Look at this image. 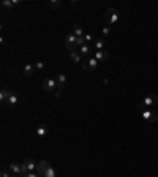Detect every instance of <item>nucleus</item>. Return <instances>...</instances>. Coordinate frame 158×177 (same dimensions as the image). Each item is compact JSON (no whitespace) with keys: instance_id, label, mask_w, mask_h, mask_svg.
Wrapping results in <instances>:
<instances>
[{"instance_id":"19","label":"nucleus","mask_w":158,"mask_h":177,"mask_svg":"<svg viewBox=\"0 0 158 177\" xmlns=\"http://www.w3.org/2000/svg\"><path fill=\"white\" fill-rule=\"evenodd\" d=\"M95 48H97V51H105V40L103 38L95 40Z\"/></svg>"},{"instance_id":"11","label":"nucleus","mask_w":158,"mask_h":177,"mask_svg":"<svg viewBox=\"0 0 158 177\" xmlns=\"http://www.w3.org/2000/svg\"><path fill=\"white\" fill-rule=\"evenodd\" d=\"M56 81H57L59 89H63V87H65V84H66V76H65L63 73H60V74H57V76H56Z\"/></svg>"},{"instance_id":"27","label":"nucleus","mask_w":158,"mask_h":177,"mask_svg":"<svg viewBox=\"0 0 158 177\" xmlns=\"http://www.w3.org/2000/svg\"><path fill=\"white\" fill-rule=\"evenodd\" d=\"M22 177H40L37 172H27V174H24Z\"/></svg>"},{"instance_id":"14","label":"nucleus","mask_w":158,"mask_h":177,"mask_svg":"<svg viewBox=\"0 0 158 177\" xmlns=\"http://www.w3.org/2000/svg\"><path fill=\"white\" fill-rule=\"evenodd\" d=\"M19 5V0H2V6L3 8H13V6Z\"/></svg>"},{"instance_id":"15","label":"nucleus","mask_w":158,"mask_h":177,"mask_svg":"<svg viewBox=\"0 0 158 177\" xmlns=\"http://www.w3.org/2000/svg\"><path fill=\"white\" fill-rule=\"evenodd\" d=\"M73 33L76 35L78 38H82V37H84V35H85V33H84V30H82V27H81L79 24H76V25L73 27Z\"/></svg>"},{"instance_id":"9","label":"nucleus","mask_w":158,"mask_h":177,"mask_svg":"<svg viewBox=\"0 0 158 177\" xmlns=\"http://www.w3.org/2000/svg\"><path fill=\"white\" fill-rule=\"evenodd\" d=\"M93 57L97 59V60H98V63H100V62H106V60L109 59V54H108L106 51H97Z\"/></svg>"},{"instance_id":"24","label":"nucleus","mask_w":158,"mask_h":177,"mask_svg":"<svg viewBox=\"0 0 158 177\" xmlns=\"http://www.w3.org/2000/svg\"><path fill=\"white\" fill-rule=\"evenodd\" d=\"M43 68H44V63L41 62V60H38V62L35 63V70H40V71H41V70H43Z\"/></svg>"},{"instance_id":"20","label":"nucleus","mask_w":158,"mask_h":177,"mask_svg":"<svg viewBox=\"0 0 158 177\" xmlns=\"http://www.w3.org/2000/svg\"><path fill=\"white\" fill-rule=\"evenodd\" d=\"M47 5H49L51 8L56 10V8H60V6H62V2H60V0H49V2H47Z\"/></svg>"},{"instance_id":"6","label":"nucleus","mask_w":158,"mask_h":177,"mask_svg":"<svg viewBox=\"0 0 158 177\" xmlns=\"http://www.w3.org/2000/svg\"><path fill=\"white\" fill-rule=\"evenodd\" d=\"M21 168H22V175L27 174V172H35L37 171V163L30 158H27L22 165H21Z\"/></svg>"},{"instance_id":"10","label":"nucleus","mask_w":158,"mask_h":177,"mask_svg":"<svg viewBox=\"0 0 158 177\" xmlns=\"http://www.w3.org/2000/svg\"><path fill=\"white\" fill-rule=\"evenodd\" d=\"M10 171L15 175H22V168L18 163H10Z\"/></svg>"},{"instance_id":"21","label":"nucleus","mask_w":158,"mask_h":177,"mask_svg":"<svg viewBox=\"0 0 158 177\" xmlns=\"http://www.w3.org/2000/svg\"><path fill=\"white\" fill-rule=\"evenodd\" d=\"M18 101H19L18 95H16V93H11V95H10V98H8V104H10V106H15Z\"/></svg>"},{"instance_id":"22","label":"nucleus","mask_w":158,"mask_h":177,"mask_svg":"<svg viewBox=\"0 0 158 177\" xmlns=\"http://www.w3.org/2000/svg\"><path fill=\"white\" fill-rule=\"evenodd\" d=\"M44 177H57L56 175V169H54L52 166H49L47 168V171L44 172Z\"/></svg>"},{"instance_id":"4","label":"nucleus","mask_w":158,"mask_h":177,"mask_svg":"<svg viewBox=\"0 0 158 177\" xmlns=\"http://www.w3.org/2000/svg\"><path fill=\"white\" fill-rule=\"evenodd\" d=\"M98 67V60L95 57H84V60H82V68L85 70V71H93L95 68Z\"/></svg>"},{"instance_id":"2","label":"nucleus","mask_w":158,"mask_h":177,"mask_svg":"<svg viewBox=\"0 0 158 177\" xmlns=\"http://www.w3.org/2000/svg\"><path fill=\"white\" fill-rule=\"evenodd\" d=\"M158 101V97L156 95H147V97H144V100L138 104V109L144 111V109H150L152 106H155Z\"/></svg>"},{"instance_id":"8","label":"nucleus","mask_w":158,"mask_h":177,"mask_svg":"<svg viewBox=\"0 0 158 177\" xmlns=\"http://www.w3.org/2000/svg\"><path fill=\"white\" fill-rule=\"evenodd\" d=\"M51 166V163L49 161H46V160H41L37 163V174L40 177H44V172L47 171V168Z\"/></svg>"},{"instance_id":"28","label":"nucleus","mask_w":158,"mask_h":177,"mask_svg":"<svg viewBox=\"0 0 158 177\" xmlns=\"http://www.w3.org/2000/svg\"><path fill=\"white\" fill-rule=\"evenodd\" d=\"M0 177H10V174L5 171V169H2V172H0Z\"/></svg>"},{"instance_id":"18","label":"nucleus","mask_w":158,"mask_h":177,"mask_svg":"<svg viewBox=\"0 0 158 177\" xmlns=\"http://www.w3.org/2000/svg\"><path fill=\"white\" fill-rule=\"evenodd\" d=\"M33 71H35V67L30 65V63H27V65L24 67V74H25V76H32Z\"/></svg>"},{"instance_id":"1","label":"nucleus","mask_w":158,"mask_h":177,"mask_svg":"<svg viewBox=\"0 0 158 177\" xmlns=\"http://www.w3.org/2000/svg\"><path fill=\"white\" fill-rule=\"evenodd\" d=\"M117 21H119V11H117V8H108L106 15H105L106 25L111 27V25H114L115 22H117Z\"/></svg>"},{"instance_id":"16","label":"nucleus","mask_w":158,"mask_h":177,"mask_svg":"<svg viewBox=\"0 0 158 177\" xmlns=\"http://www.w3.org/2000/svg\"><path fill=\"white\" fill-rule=\"evenodd\" d=\"M70 59L73 60V63H79V62L82 60L79 51H73V52H70Z\"/></svg>"},{"instance_id":"12","label":"nucleus","mask_w":158,"mask_h":177,"mask_svg":"<svg viewBox=\"0 0 158 177\" xmlns=\"http://www.w3.org/2000/svg\"><path fill=\"white\" fill-rule=\"evenodd\" d=\"M11 93L13 92L8 90V89H3L2 92H0V100H2V103H8V98H10Z\"/></svg>"},{"instance_id":"13","label":"nucleus","mask_w":158,"mask_h":177,"mask_svg":"<svg viewBox=\"0 0 158 177\" xmlns=\"http://www.w3.org/2000/svg\"><path fill=\"white\" fill-rule=\"evenodd\" d=\"M37 136H40V138L47 136V126H46L44 123H41L38 128H37Z\"/></svg>"},{"instance_id":"7","label":"nucleus","mask_w":158,"mask_h":177,"mask_svg":"<svg viewBox=\"0 0 158 177\" xmlns=\"http://www.w3.org/2000/svg\"><path fill=\"white\" fill-rule=\"evenodd\" d=\"M141 119H144L146 122H155V120L158 119V114L156 112H153V111H150V109H144V111H141Z\"/></svg>"},{"instance_id":"29","label":"nucleus","mask_w":158,"mask_h":177,"mask_svg":"<svg viewBox=\"0 0 158 177\" xmlns=\"http://www.w3.org/2000/svg\"><path fill=\"white\" fill-rule=\"evenodd\" d=\"M15 177H19V175H15Z\"/></svg>"},{"instance_id":"23","label":"nucleus","mask_w":158,"mask_h":177,"mask_svg":"<svg viewBox=\"0 0 158 177\" xmlns=\"http://www.w3.org/2000/svg\"><path fill=\"white\" fill-rule=\"evenodd\" d=\"M84 40L87 41V43H92V41L95 43V37H93L92 33H85V35H84Z\"/></svg>"},{"instance_id":"17","label":"nucleus","mask_w":158,"mask_h":177,"mask_svg":"<svg viewBox=\"0 0 158 177\" xmlns=\"http://www.w3.org/2000/svg\"><path fill=\"white\" fill-rule=\"evenodd\" d=\"M79 54H81V55H85V57H89V55H90V46H89V44L81 46V48H79Z\"/></svg>"},{"instance_id":"5","label":"nucleus","mask_w":158,"mask_h":177,"mask_svg":"<svg viewBox=\"0 0 158 177\" xmlns=\"http://www.w3.org/2000/svg\"><path fill=\"white\" fill-rule=\"evenodd\" d=\"M76 41H78V37H76L73 32L66 35V38H65V46H66V49H68L70 52H73V51H76V49H78Z\"/></svg>"},{"instance_id":"3","label":"nucleus","mask_w":158,"mask_h":177,"mask_svg":"<svg viewBox=\"0 0 158 177\" xmlns=\"http://www.w3.org/2000/svg\"><path fill=\"white\" fill-rule=\"evenodd\" d=\"M57 89H59V86H57L56 77H46V79L43 81V90L44 92H49V93H52V92H56Z\"/></svg>"},{"instance_id":"25","label":"nucleus","mask_w":158,"mask_h":177,"mask_svg":"<svg viewBox=\"0 0 158 177\" xmlns=\"http://www.w3.org/2000/svg\"><path fill=\"white\" fill-rule=\"evenodd\" d=\"M109 32H111V27H105V29H103V38H106L108 37V35H109Z\"/></svg>"},{"instance_id":"26","label":"nucleus","mask_w":158,"mask_h":177,"mask_svg":"<svg viewBox=\"0 0 158 177\" xmlns=\"http://www.w3.org/2000/svg\"><path fill=\"white\" fill-rule=\"evenodd\" d=\"M62 95H63V90H62V89H57L56 92H54V97H56V98H60Z\"/></svg>"}]
</instances>
